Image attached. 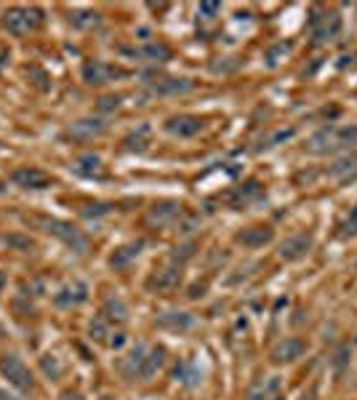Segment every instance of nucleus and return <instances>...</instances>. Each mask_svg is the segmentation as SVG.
Wrapping results in <instances>:
<instances>
[{
    "mask_svg": "<svg viewBox=\"0 0 357 400\" xmlns=\"http://www.w3.org/2000/svg\"><path fill=\"white\" fill-rule=\"evenodd\" d=\"M357 145V126H325L307 139L309 155H336Z\"/></svg>",
    "mask_w": 357,
    "mask_h": 400,
    "instance_id": "obj_1",
    "label": "nucleus"
},
{
    "mask_svg": "<svg viewBox=\"0 0 357 400\" xmlns=\"http://www.w3.org/2000/svg\"><path fill=\"white\" fill-rule=\"evenodd\" d=\"M43 22V13L38 8H27V6H13L6 11V19H3V25L8 32L13 35H27V32H32L35 27Z\"/></svg>",
    "mask_w": 357,
    "mask_h": 400,
    "instance_id": "obj_2",
    "label": "nucleus"
},
{
    "mask_svg": "<svg viewBox=\"0 0 357 400\" xmlns=\"http://www.w3.org/2000/svg\"><path fill=\"white\" fill-rule=\"evenodd\" d=\"M0 373L11 382L16 389H32L35 387V379H32V371L25 366V360L16 358V355H3L0 358Z\"/></svg>",
    "mask_w": 357,
    "mask_h": 400,
    "instance_id": "obj_3",
    "label": "nucleus"
},
{
    "mask_svg": "<svg viewBox=\"0 0 357 400\" xmlns=\"http://www.w3.org/2000/svg\"><path fill=\"white\" fill-rule=\"evenodd\" d=\"M46 232H51V235H56V238L62 240V243H67L72 251L78 253H86L88 251V238L80 232L75 225H69V222H62V219H51V222H46Z\"/></svg>",
    "mask_w": 357,
    "mask_h": 400,
    "instance_id": "obj_4",
    "label": "nucleus"
},
{
    "mask_svg": "<svg viewBox=\"0 0 357 400\" xmlns=\"http://www.w3.org/2000/svg\"><path fill=\"white\" fill-rule=\"evenodd\" d=\"M312 246H315L312 232L291 235V238H285L280 243V259H283V262H299V259H304L307 253L312 251Z\"/></svg>",
    "mask_w": 357,
    "mask_h": 400,
    "instance_id": "obj_5",
    "label": "nucleus"
},
{
    "mask_svg": "<svg viewBox=\"0 0 357 400\" xmlns=\"http://www.w3.org/2000/svg\"><path fill=\"white\" fill-rule=\"evenodd\" d=\"M120 75H126V69L99 62V59H91V62L83 65V80L88 86H105V83H109L112 78H120Z\"/></svg>",
    "mask_w": 357,
    "mask_h": 400,
    "instance_id": "obj_6",
    "label": "nucleus"
},
{
    "mask_svg": "<svg viewBox=\"0 0 357 400\" xmlns=\"http://www.w3.org/2000/svg\"><path fill=\"white\" fill-rule=\"evenodd\" d=\"M339 32H342V16L336 11H323L318 16H312V35L318 43L333 40Z\"/></svg>",
    "mask_w": 357,
    "mask_h": 400,
    "instance_id": "obj_7",
    "label": "nucleus"
},
{
    "mask_svg": "<svg viewBox=\"0 0 357 400\" xmlns=\"http://www.w3.org/2000/svg\"><path fill=\"white\" fill-rule=\"evenodd\" d=\"M11 182L22 189H46V187H51V176L40 168L25 166V168H16L11 173Z\"/></svg>",
    "mask_w": 357,
    "mask_h": 400,
    "instance_id": "obj_8",
    "label": "nucleus"
},
{
    "mask_svg": "<svg viewBox=\"0 0 357 400\" xmlns=\"http://www.w3.org/2000/svg\"><path fill=\"white\" fill-rule=\"evenodd\" d=\"M166 131L171 136H179V139H192L203 131V120L195 118V115H176V118L166 120Z\"/></svg>",
    "mask_w": 357,
    "mask_h": 400,
    "instance_id": "obj_9",
    "label": "nucleus"
},
{
    "mask_svg": "<svg viewBox=\"0 0 357 400\" xmlns=\"http://www.w3.org/2000/svg\"><path fill=\"white\" fill-rule=\"evenodd\" d=\"M107 131V123L99 118H83V120H75L69 128H67V136H72V139H78V142H91L96 136H102Z\"/></svg>",
    "mask_w": 357,
    "mask_h": 400,
    "instance_id": "obj_10",
    "label": "nucleus"
},
{
    "mask_svg": "<svg viewBox=\"0 0 357 400\" xmlns=\"http://www.w3.org/2000/svg\"><path fill=\"white\" fill-rule=\"evenodd\" d=\"M262 195H264V187H262V182L251 179V182H245V185L235 187V189L227 195V203H229L232 208H245L248 203L259 200Z\"/></svg>",
    "mask_w": 357,
    "mask_h": 400,
    "instance_id": "obj_11",
    "label": "nucleus"
},
{
    "mask_svg": "<svg viewBox=\"0 0 357 400\" xmlns=\"http://www.w3.org/2000/svg\"><path fill=\"white\" fill-rule=\"evenodd\" d=\"M307 352V345L296 336H285L275 349H272V360L275 363H293L296 358H302Z\"/></svg>",
    "mask_w": 357,
    "mask_h": 400,
    "instance_id": "obj_12",
    "label": "nucleus"
},
{
    "mask_svg": "<svg viewBox=\"0 0 357 400\" xmlns=\"http://www.w3.org/2000/svg\"><path fill=\"white\" fill-rule=\"evenodd\" d=\"M245 400H280V379L278 376L256 379V382L248 387Z\"/></svg>",
    "mask_w": 357,
    "mask_h": 400,
    "instance_id": "obj_13",
    "label": "nucleus"
},
{
    "mask_svg": "<svg viewBox=\"0 0 357 400\" xmlns=\"http://www.w3.org/2000/svg\"><path fill=\"white\" fill-rule=\"evenodd\" d=\"M179 280H182V267L171 265V267H166V269H158L152 278L147 280V286H149L152 291H171V288L179 286Z\"/></svg>",
    "mask_w": 357,
    "mask_h": 400,
    "instance_id": "obj_14",
    "label": "nucleus"
},
{
    "mask_svg": "<svg viewBox=\"0 0 357 400\" xmlns=\"http://www.w3.org/2000/svg\"><path fill=\"white\" fill-rule=\"evenodd\" d=\"M272 238H275V232L269 227H248V229L235 235V243H240L243 248H262Z\"/></svg>",
    "mask_w": 357,
    "mask_h": 400,
    "instance_id": "obj_15",
    "label": "nucleus"
},
{
    "mask_svg": "<svg viewBox=\"0 0 357 400\" xmlns=\"http://www.w3.org/2000/svg\"><path fill=\"white\" fill-rule=\"evenodd\" d=\"M147 83L158 96H176V93H184L192 88V80L187 78H152Z\"/></svg>",
    "mask_w": 357,
    "mask_h": 400,
    "instance_id": "obj_16",
    "label": "nucleus"
},
{
    "mask_svg": "<svg viewBox=\"0 0 357 400\" xmlns=\"http://www.w3.org/2000/svg\"><path fill=\"white\" fill-rule=\"evenodd\" d=\"M88 299V286L86 283H67L62 291L56 293V305L59 307H78Z\"/></svg>",
    "mask_w": 357,
    "mask_h": 400,
    "instance_id": "obj_17",
    "label": "nucleus"
},
{
    "mask_svg": "<svg viewBox=\"0 0 357 400\" xmlns=\"http://www.w3.org/2000/svg\"><path fill=\"white\" fill-rule=\"evenodd\" d=\"M328 176L331 179H339V182H352L357 179V152H349L344 158H339L333 166H328Z\"/></svg>",
    "mask_w": 357,
    "mask_h": 400,
    "instance_id": "obj_18",
    "label": "nucleus"
},
{
    "mask_svg": "<svg viewBox=\"0 0 357 400\" xmlns=\"http://www.w3.org/2000/svg\"><path fill=\"white\" fill-rule=\"evenodd\" d=\"M147 345H139L131 349V355L123 360V366H120V371H123V376L126 379H136V376H142V368H144V360H147Z\"/></svg>",
    "mask_w": 357,
    "mask_h": 400,
    "instance_id": "obj_19",
    "label": "nucleus"
},
{
    "mask_svg": "<svg viewBox=\"0 0 357 400\" xmlns=\"http://www.w3.org/2000/svg\"><path fill=\"white\" fill-rule=\"evenodd\" d=\"M176 216H182V206H179V203H158V206H152V211L147 213L149 225H158V227L171 225Z\"/></svg>",
    "mask_w": 357,
    "mask_h": 400,
    "instance_id": "obj_20",
    "label": "nucleus"
},
{
    "mask_svg": "<svg viewBox=\"0 0 357 400\" xmlns=\"http://www.w3.org/2000/svg\"><path fill=\"white\" fill-rule=\"evenodd\" d=\"M72 171L78 173V176H86V179H93V176H102V158L99 155H80L75 163H72Z\"/></svg>",
    "mask_w": 357,
    "mask_h": 400,
    "instance_id": "obj_21",
    "label": "nucleus"
},
{
    "mask_svg": "<svg viewBox=\"0 0 357 400\" xmlns=\"http://www.w3.org/2000/svg\"><path fill=\"white\" fill-rule=\"evenodd\" d=\"M149 142H152V128L149 126H139L131 136H126L123 145H126L128 152H144L147 147H149Z\"/></svg>",
    "mask_w": 357,
    "mask_h": 400,
    "instance_id": "obj_22",
    "label": "nucleus"
},
{
    "mask_svg": "<svg viewBox=\"0 0 357 400\" xmlns=\"http://www.w3.org/2000/svg\"><path fill=\"white\" fill-rule=\"evenodd\" d=\"M142 240L139 243H128V246H123V248H118V251L112 253V259H109V265L115 267V269H120V267H126V265H131L133 259L142 253Z\"/></svg>",
    "mask_w": 357,
    "mask_h": 400,
    "instance_id": "obj_23",
    "label": "nucleus"
},
{
    "mask_svg": "<svg viewBox=\"0 0 357 400\" xmlns=\"http://www.w3.org/2000/svg\"><path fill=\"white\" fill-rule=\"evenodd\" d=\"M166 366V349L163 347H152L149 352H147V360H144V368H142V379H149V376H155Z\"/></svg>",
    "mask_w": 357,
    "mask_h": 400,
    "instance_id": "obj_24",
    "label": "nucleus"
},
{
    "mask_svg": "<svg viewBox=\"0 0 357 400\" xmlns=\"http://www.w3.org/2000/svg\"><path fill=\"white\" fill-rule=\"evenodd\" d=\"M102 315H105L109 323H126V320H128V309H126V305H123V299L109 296L105 309H102Z\"/></svg>",
    "mask_w": 357,
    "mask_h": 400,
    "instance_id": "obj_25",
    "label": "nucleus"
},
{
    "mask_svg": "<svg viewBox=\"0 0 357 400\" xmlns=\"http://www.w3.org/2000/svg\"><path fill=\"white\" fill-rule=\"evenodd\" d=\"M136 53L147 62H168L171 59V48L166 43H147L144 48H139Z\"/></svg>",
    "mask_w": 357,
    "mask_h": 400,
    "instance_id": "obj_26",
    "label": "nucleus"
},
{
    "mask_svg": "<svg viewBox=\"0 0 357 400\" xmlns=\"http://www.w3.org/2000/svg\"><path fill=\"white\" fill-rule=\"evenodd\" d=\"M195 320L189 318L187 312H168V315H163V318L158 320V326H163V328H189Z\"/></svg>",
    "mask_w": 357,
    "mask_h": 400,
    "instance_id": "obj_27",
    "label": "nucleus"
},
{
    "mask_svg": "<svg viewBox=\"0 0 357 400\" xmlns=\"http://www.w3.org/2000/svg\"><path fill=\"white\" fill-rule=\"evenodd\" d=\"M88 331H91V339H96V342H107V336H109V320L99 312V315L91 320Z\"/></svg>",
    "mask_w": 357,
    "mask_h": 400,
    "instance_id": "obj_28",
    "label": "nucleus"
},
{
    "mask_svg": "<svg viewBox=\"0 0 357 400\" xmlns=\"http://www.w3.org/2000/svg\"><path fill=\"white\" fill-rule=\"evenodd\" d=\"M176 379H182L187 387H195L198 385V371L192 368V363H182V366L176 368Z\"/></svg>",
    "mask_w": 357,
    "mask_h": 400,
    "instance_id": "obj_29",
    "label": "nucleus"
},
{
    "mask_svg": "<svg viewBox=\"0 0 357 400\" xmlns=\"http://www.w3.org/2000/svg\"><path fill=\"white\" fill-rule=\"evenodd\" d=\"M40 366H43V371L48 373L51 379L62 376V363H59V358H53V355H46V358L40 360Z\"/></svg>",
    "mask_w": 357,
    "mask_h": 400,
    "instance_id": "obj_30",
    "label": "nucleus"
},
{
    "mask_svg": "<svg viewBox=\"0 0 357 400\" xmlns=\"http://www.w3.org/2000/svg\"><path fill=\"white\" fill-rule=\"evenodd\" d=\"M342 235H344V238H355L357 235V203H355V208L349 211V216H346V222L342 225Z\"/></svg>",
    "mask_w": 357,
    "mask_h": 400,
    "instance_id": "obj_31",
    "label": "nucleus"
},
{
    "mask_svg": "<svg viewBox=\"0 0 357 400\" xmlns=\"http://www.w3.org/2000/svg\"><path fill=\"white\" fill-rule=\"evenodd\" d=\"M72 22H75V27H96L99 25V13L96 11H86V13H75L72 16Z\"/></svg>",
    "mask_w": 357,
    "mask_h": 400,
    "instance_id": "obj_32",
    "label": "nucleus"
},
{
    "mask_svg": "<svg viewBox=\"0 0 357 400\" xmlns=\"http://www.w3.org/2000/svg\"><path fill=\"white\" fill-rule=\"evenodd\" d=\"M6 243H8L11 248H19V251H29V248H32V240L22 238V235H6Z\"/></svg>",
    "mask_w": 357,
    "mask_h": 400,
    "instance_id": "obj_33",
    "label": "nucleus"
},
{
    "mask_svg": "<svg viewBox=\"0 0 357 400\" xmlns=\"http://www.w3.org/2000/svg\"><path fill=\"white\" fill-rule=\"evenodd\" d=\"M109 211H112L109 203H93V206H86V208H83V216L91 219V216H102V213H109Z\"/></svg>",
    "mask_w": 357,
    "mask_h": 400,
    "instance_id": "obj_34",
    "label": "nucleus"
},
{
    "mask_svg": "<svg viewBox=\"0 0 357 400\" xmlns=\"http://www.w3.org/2000/svg\"><path fill=\"white\" fill-rule=\"evenodd\" d=\"M288 51H291V43H280V46H275L272 51L267 53V65L275 67V65H278V62H280V59H278L280 53H288Z\"/></svg>",
    "mask_w": 357,
    "mask_h": 400,
    "instance_id": "obj_35",
    "label": "nucleus"
},
{
    "mask_svg": "<svg viewBox=\"0 0 357 400\" xmlns=\"http://www.w3.org/2000/svg\"><path fill=\"white\" fill-rule=\"evenodd\" d=\"M96 107H99V112H112V109H118L120 107V99L118 96H102Z\"/></svg>",
    "mask_w": 357,
    "mask_h": 400,
    "instance_id": "obj_36",
    "label": "nucleus"
},
{
    "mask_svg": "<svg viewBox=\"0 0 357 400\" xmlns=\"http://www.w3.org/2000/svg\"><path fill=\"white\" fill-rule=\"evenodd\" d=\"M198 11L203 13L206 19H213L216 13L222 11V3H200V6H198Z\"/></svg>",
    "mask_w": 357,
    "mask_h": 400,
    "instance_id": "obj_37",
    "label": "nucleus"
},
{
    "mask_svg": "<svg viewBox=\"0 0 357 400\" xmlns=\"http://www.w3.org/2000/svg\"><path fill=\"white\" fill-rule=\"evenodd\" d=\"M109 336H112V339H109L107 345L112 347V349H120V347L126 345V333H123V331H118V333H109Z\"/></svg>",
    "mask_w": 357,
    "mask_h": 400,
    "instance_id": "obj_38",
    "label": "nucleus"
},
{
    "mask_svg": "<svg viewBox=\"0 0 357 400\" xmlns=\"http://www.w3.org/2000/svg\"><path fill=\"white\" fill-rule=\"evenodd\" d=\"M0 400H22L19 395H11V392H6V389H0Z\"/></svg>",
    "mask_w": 357,
    "mask_h": 400,
    "instance_id": "obj_39",
    "label": "nucleus"
},
{
    "mask_svg": "<svg viewBox=\"0 0 357 400\" xmlns=\"http://www.w3.org/2000/svg\"><path fill=\"white\" fill-rule=\"evenodd\" d=\"M62 400H83V398H80L78 392H67V395H65Z\"/></svg>",
    "mask_w": 357,
    "mask_h": 400,
    "instance_id": "obj_40",
    "label": "nucleus"
},
{
    "mask_svg": "<svg viewBox=\"0 0 357 400\" xmlns=\"http://www.w3.org/2000/svg\"><path fill=\"white\" fill-rule=\"evenodd\" d=\"M3 286H6V275L0 272V291H3Z\"/></svg>",
    "mask_w": 357,
    "mask_h": 400,
    "instance_id": "obj_41",
    "label": "nucleus"
},
{
    "mask_svg": "<svg viewBox=\"0 0 357 400\" xmlns=\"http://www.w3.org/2000/svg\"><path fill=\"white\" fill-rule=\"evenodd\" d=\"M0 192H3V187H0Z\"/></svg>",
    "mask_w": 357,
    "mask_h": 400,
    "instance_id": "obj_42",
    "label": "nucleus"
}]
</instances>
